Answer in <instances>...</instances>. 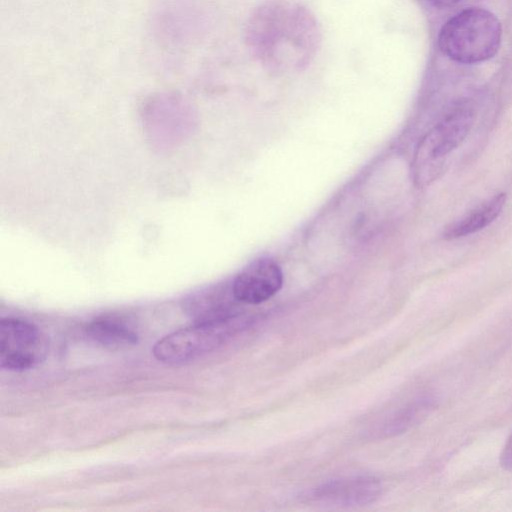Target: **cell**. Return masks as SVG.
<instances>
[{
    "label": "cell",
    "mask_w": 512,
    "mask_h": 512,
    "mask_svg": "<svg viewBox=\"0 0 512 512\" xmlns=\"http://www.w3.org/2000/svg\"><path fill=\"white\" fill-rule=\"evenodd\" d=\"M246 326L247 320L238 315L197 321L157 341L153 355L165 364H183L215 350Z\"/></svg>",
    "instance_id": "cell-3"
},
{
    "label": "cell",
    "mask_w": 512,
    "mask_h": 512,
    "mask_svg": "<svg viewBox=\"0 0 512 512\" xmlns=\"http://www.w3.org/2000/svg\"><path fill=\"white\" fill-rule=\"evenodd\" d=\"M46 336L33 323L15 317L0 321V366L22 371L41 363L47 356Z\"/></svg>",
    "instance_id": "cell-4"
},
{
    "label": "cell",
    "mask_w": 512,
    "mask_h": 512,
    "mask_svg": "<svg viewBox=\"0 0 512 512\" xmlns=\"http://www.w3.org/2000/svg\"><path fill=\"white\" fill-rule=\"evenodd\" d=\"M505 199V194L494 196L459 221L447 227L444 237L446 239L459 238L483 229L499 216Z\"/></svg>",
    "instance_id": "cell-9"
},
{
    "label": "cell",
    "mask_w": 512,
    "mask_h": 512,
    "mask_svg": "<svg viewBox=\"0 0 512 512\" xmlns=\"http://www.w3.org/2000/svg\"><path fill=\"white\" fill-rule=\"evenodd\" d=\"M472 121V111L467 107H459L449 113L424 139L419 149L417 163L444 158L465 139Z\"/></svg>",
    "instance_id": "cell-6"
},
{
    "label": "cell",
    "mask_w": 512,
    "mask_h": 512,
    "mask_svg": "<svg viewBox=\"0 0 512 512\" xmlns=\"http://www.w3.org/2000/svg\"><path fill=\"white\" fill-rule=\"evenodd\" d=\"M247 40L265 64L300 68L314 53L318 29L305 8L272 0L261 5L250 17Z\"/></svg>",
    "instance_id": "cell-1"
},
{
    "label": "cell",
    "mask_w": 512,
    "mask_h": 512,
    "mask_svg": "<svg viewBox=\"0 0 512 512\" xmlns=\"http://www.w3.org/2000/svg\"><path fill=\"white\" fill-rule=\"evenodd\" d=\"M501 36V24L493 13L482 8H468L442 26L438 45L448 58L474 64L497 53Z\"/></svg>",
    "instance_id": "cell-2"
},
{
    "label": "cell",
    "mask_w": 512,
    "mask_h": 512,
    "mask_svg": "<svg viewBox=\"0 0 512 512\" xmlns=\"http://www.w3.org/2000/svg\"><path fill=\"white\" fill-rule=\"evenodd\" d=\"M380 481L372 476L332 480L315 488L311 498L336 506H359L374 502L381 494Z\"/></svg>",
    "instance_id": "cell-7"
},
{
    "label": "cell",
    "mask_w": 512,
    "mask_h": 512,
    "mask_svg": "<svg viewBox=\"0 0 512 512\" xmlns=\"http://www.w3.org/2000/svg\"><path fill=\"white\" fill-rule=\"evenodd\" d=\"M501 463L506 469L512 470V437L507 442L501 455Z\"/></svg>",
    "instance_id": "cell-11"
},
{
    "label": "cell",
    "mask_w": 512,
    "mask_h": 512,
    "mask_svg": "<svg viewBox=\"0 0 512 512\" xmlns=\"http://www.w3.org/2000/svg\"><path fill=\"white\" fill-rule=\"evenodd\" d=\"M428 407L429 401L426 399L410 404L392 416L379 430V433L388 437L405 431L425 413Z\"/></svg>",
    "instance_id": "cell-10"
},
{
    "label": "cell",
    "mask_w": 512,
    "mask_h": 512,
    "mask_svg": "<svg viewBox=\"0 0 512 512\" xmlns=\"http://www.w3.org/2000/svg\"><path fill=\"white\" fill-rule=\"evenodd\" d=\"M283 274L272 259L259 258L249 263L232 284L234 298L246 304H259L274 296L282 287Z\"/></svg>",
    "instance_id": "cell-5"
},
{
    "label": "cell",
    "mask_w": 512,
    "mask_h": 512,
    "mask_svg": "<svg viewBox=\"0 0 512 512\" xmlns=\"http://www.w3.org/2000/svg\"><path fill=\"white\" fill-rule=\"evenodd\" d=\"M85 336L94 344L110 350L125 349L138 343V334L124 320L103 316L91 321Z\"/></svg>",
    "instance_id": "cell-8"
},
{
    "label": "cell",
    "mask_w": 512,
    "mask_h": 512,
    "mask_svg": "<svg viewBox=\"0 0 512 512\" xmlns=\"http://www.w3.org/2000/svg\"><path fill=\"white\" fill-rule=\"evenodd\" d=\"M433 5H435L438 8H446L453 6L460 0H430Z\"/></svg>",
    "instance_id": "cell-12"
}]
</instances>
